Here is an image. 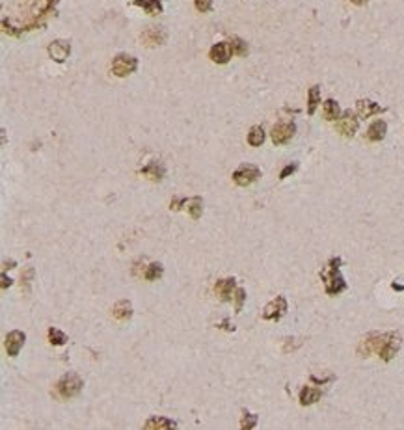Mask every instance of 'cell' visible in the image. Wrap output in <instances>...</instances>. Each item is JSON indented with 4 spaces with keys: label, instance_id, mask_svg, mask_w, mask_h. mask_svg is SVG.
Wrapping results in <instances>:
<instances>
[{
    "label": "cell",
    "instance_id": "6da1fadb",
    "mask_svg": "<svg viewBox=\"0 0 404 430\" xmlns=\"http://www.w3.org/2000/svg\"><path fill=\"white\" fill-rule=\"evenodd\" d=\"M343 265V261L339 257H332L330 263H328V268L320 272V278L324 281V289L330 296H335V294L343 293L346 289V283L343 280V276L339 272V267Z\"/></svg>",
    "mask_w": 404,
    "mask_h": 430
},
{
    "label": "cell",
    "instance_id": "7a4b0ae2",
    "mask_svg": "<svg viewBox=\"0 0 404 430\" xmlns=\"http://www.w3.org/2000/svg\"><path fill=\"white\" fill-rule=\"evenodd\" d=\"M84 387V380L78 376L77 372H67L58 380L56 384V393L60 395V398L64 400H69L73 397H78L80 391Z\"/></svg>",
    "mask_w": 404,
    "mask_h": 430
},
{
    "label": "cell",
    "instance_id": "3957f363",
    "mask_svg": "<svg viewBox=\"0 0 404 430\" xmlns=\"http://www.w3.org/2000/svg\"><path fill=\"white\" fill-rule=\"evenodd\" d=\"M181 207H184L188 210V214L194 218V220H199L203 214V197L201 195H194V197H179V199H171L169 203V208L171 210H179Z\"/></svg>",
    "mask_w": 404,
    "mask_h": 430
},
{
    "label": "cell",
    "instance_id": "277c9868",
    "mask_svg": "<svg viewBox=\"0 0 404 430\" xmlns=\"http://www.w3.org/2000/svg\"><path fill=\"white\" fill-rule=\"evenodd\" d=\"M136 69H138V60L134 56H129V54L121 52V54L114 56V60H112V73L119 78L129 77L130 73H134Z\"/></svg>",
    "mask_w": 404,
    "mask_h": 430
},
{
    "label": "cell",
    "instance_id": "5b68a950",
    "mask_svg": "<svg viewBox=\"0 0 404 430\" xmlns=\"http://www.w3.org/2000/svg\"><path fill=\"white\" fill-rule=\"evenodd\" d=\"M400 345H402V337L397 332L385 333L382 346L378 350V356L384 359V361H391V359L397 356V352L400 350Z\"/></svg>",
    "mask_w": 404,
    "mask_h": 430
},
{
    "label": "cell",
    "instance_id": "8992f818",
    "mask_svg": "<svg viewBox=\"0 0 404 430\" xmlns=\"http://www.w3.org/2000/svg\"><path fill=\"white\" fill-rule=\"evenodd\" d=\"M261 177V169L255 164H242L233 171V182L239 186H250Z\"/></svg>",
    "mask_w": 404,
    "mask_h": 430
},
{
    "label": "cell",
    "instance_id": "52a82bcc",
    "mask_svg": "<svg viewBox=\"0 0 404 430\" xmlns=\"http://www.w3.org/2000/svg\"><path fill=\"white\" fill-rule=\"evenodd\" d=\"M294 134H296V125L293 121H280L278 125H274L270 138H272L274 145H285L293 140Z\"/></svg>",
    "mask_w": 404,
    "mask_h": 430
},
{
    "label": "cell",
    "instance_id": "ba28073f",
    "mask_svg": "<svg viewBox=\"0 0 404 430\" xmlns=\"http://www.w3.org/2000/svg\"><path fill=\"white\" fill-rule=\"evenodd\" d=\"M358 127H359L358 116L352 110L343 112V116L339 117L337 123H335V129H337L339 134H343V136H346V138L354 136V134L358 132Z\"/></svg>",
    "mask_w": 404,
    "mask_h": 430
},
{
    "label": "cell",
    "instance_id": "9c48e42d",
    "mask_svg": "<svg viewBox=\"0 0 404 430\" xmlns=\"http://www.w3.org/2000/svg\"><path fill=\"white\" fill-rule=\"evenodd\" d=\"M382 341H384V335L382 333H376V332H371L367 333L361 341H359L358 345V354L361 358H369L371 354L380 350V346H382Z\"/></svg>",
    "mask_w": 404,
    "mask_h": 430
},
{
    "label": "cell",
    "instance_id": "30bf717a",
    "mask_svg": "<svg viewBox=\"0 0 404 430\" xmlns=\"http://www.w3.org/2000/svg\"><path fill=\"white\" fill-rule=\"evenodd\" d=\"M47 52H49L51 60L58 62V64H64L65 60L69 58V54H71V43L65 41V39H54L51 45H49Z\"/></svg>",
    "mask_w": 404,
    "mask_h": 430
},
{
    "label": "cell",
    "instance_id": "8fae6325",
    "mask_svg": "<svg viewBox=\"0 0 404 430\" xmlns=\"http://www.w3.org/2000/svg\"><path fill=\"white\" fill-rule=\"evenodd\" d=\"M285 313H287V300L283 298V296H278V298H274L270 304L265 306V309H263V319L280 320Z\"/></svg>",
    "mask_w": 404,
    "mask_h": 430
},
{
    "label": "cell",
    "instance_id": "7c38bea8",
    "mask_svg": "<svg viewBox=\"0 0 404 430\" xmlns=\"http://www.w3.org/2000/svg\"><path fill=\"white\" fill-rule=\"evenodd\" d=\"M166 30H162V28H158V26H149V28H145L142 32V36H140V39H142V43L145 47H160L166 43Z\"/></svg>",
    "mask_w": 404,
    "mask_h": 430
},
{
    "label": "cell",
    "instance_id": "4fadbf2b",
    "mask_svg": "<svg viewBox=\"0 0 404 430\" xmlns=\"http://www.w3.org/2000/svg\"><path fill=\"white\" fill-rule=\"evenodd\" d=\"M26 343V335L21 330H13L6 335V352L10 358H17L21 348Z\"/></svg>",
    "mask_w": 404,
    "mask_h": 430
},
{
    "label": "cell",
    "instance_id": "5bb4252c",
    "mask_svg": "<svg viewBox=\"0 0 404 430\" xmlns=\"http://www.w3.org/2000/svg\"><path fill=\"white\" fill-rule=\"evenodd\" d=\"M233 56V52H231V45L226 43V41H220V43H215V45L211 47V51H209V58L213 60L215 64H228L229 60Z\"/></svg>",
    "mask_w": 404,
    "mask_h": 430
},
{
    "label": "cell",
    "instance_id": "9a60e30c",
    "mask_svg": "<svg viewBox=\"0 0 404 430\" xmlns=\"http://www.w3.org/2000/svg\"><path fill=\"white\" fill-rule=\"evenodd\" d=\"M235 285H237L235 278H224V280H218L215 283L216 296H218L222 302H229V300H231V294H233V291H235Z\"/></svg>",
    "mask_w": 404,
    "mask_h": 430
},
{
    "label": "cell",
    "instance_id": "2e32d148",
    "mask_svg": "<svg viewBox=\"0 0 404 430\" xmlns=\"http://www.w3.org/2000/svg\"><path fill=\"white\" fill-rule=\"evenodd\" d=\"M356 110H358V116L367 119V117L374 116V114H382L385 108H382L380 104H376L374 101H369V99H359L356 103Z\"/></svg>",
    "mask_w": 404,
    "mask_h": 430
},
{
    "label": "cell",
    "instance_id": "e0dca14e",
    "mask_svg": "<svg viewBox=\"0 0 404 430\" xmlns=\"http://www.w3.org/2000/svg\"><path fill=\"white\" fill-rule=\"evenodd\" d=\"M140 173L145 175L147 179H151L153 182H158V181H162L164 175H166V168H164L160 162H149L147 166H143V168L140 169Z\"/></svg>",
    "mask_w": 404,
    "mask_h": 430
},
{
    "label": "cell",
    "instance_id": "ac0fdd59",
    "mask_svg": "<svg viewBox=\"0 0 404 430\" xmlns=\"http://www.w3.org/2000/svg\"><path fill=\"white\" fill-rule=\"evenodd\" d=\"M112 315H114V319L119 320V322L129 320L130 317H132V304H130L129 300H119L116 306L112 307Z\"/></svg>",
    "mask_w": 404,
    "mask_h": 430
},
{
    "label": "cell",
    "instance_id": "d6986e66",
    "mask_svg": "<svg viewBox=\"0 0 404 430\" xmlns=\"http://www.w3.org/2000/svg\"><path fill=\"white\" fill-rule=\"evenodd\" d=\"M320 397H322V391L319 387H311V385H306L300 391V404L302 406H311V404L319 402Z\"/></svg>",
    "mask_w": 404,
    "mask_h": 430
},
{
    "label": "cell",
    "instance_id": "ffe728a7",
    "mask_svg": "<svg viewBox=\"0 0 404 430\" xmlns=\"http://www.w3.org/2000/svg\"><path fill=\"white\" fill-rule=\"evenodd\" d=\"M385 132H387L385 121L384 119H376V121H372L371 127L367 129V140H371V142H380V140H384Z\"/></svg>",
    "mask_w": 404,
    "mask_h": 430
},
{
    "label": "cell",
    "instance_id": "44dd1931",
    "mask_svg": "<svg viewBox=\"0 0 404 430\" xmlns=\"http://www.w3.org/2000/svg\"><path fill=\"white\" fill-rule=\"evenodd\" d=\"M177 423L171 421L169 417H149L147 423L143 424V428L147 430H169V428H175Z\"/></svg>",
    "mask_w": 404,
    "mask_h": 430
},
{
    "label": "cell",
    "instance_id": "7402d4cb",
    "mask_svg": "<svg viewBox=\"0 0 404 430\" xmlns=\"http://www.w3.org/2000/svg\"><path fill=\"white\" fill-rule=\"evenodd\" d=\"M265 138H267V134H265V129H263L261 125L252 127L250 132H248V143H250L252 147H261V145L265 143Z\"/></svg>",
    "mask_w": 404,
    "mask_h": 430
},
{
    "label": "cell",
    "instance_id": "603a6c76",
    "mask_svg": "<svg viewBox=\"0 0 404 430\" xmlns=\"http://www.w3.org/2000/svg\"><path fill=\"white\" fill-rule=\"evenodd\" d=\"M322 108H324V119L328 121H337L341 117V108H339L337 101H333V99H326Z\"/></svg>",
    "mask_w": 404,
    "mask_h": 430
},
{
    "label": "cell",
    "instance_id": "cb8c5ba5",
    "mask_svg": "<svg viewBox=\"0 0 404 430\" xmlns=\"http://www.w3.org/2000/svg\"><path fill=\"white\" fill-rule=\"evenodd\" d=\"M319 103H320V88L319 86H311L309 91H307V114L309 116L315 114Z\"/></svg>",
    "mask_w": 404,
    "mask_h": 430
},
{
    "label": "cell",
    "instance_id": "d4e9b609",
    "mask_svg": "<svg viewBox=\"0 0 404 430\" xmlns=\"http://www.w3.org/2000/svg\"><path fill=\"white\" fill-rule=\"evenodd\" d=\"M132 4L138 6V8H142V10H145L149 15H155V13L162 12V4H160V0H132Z\"/></svg>",
    "mask_w": 404,
    "mask_h": 430
},
{
    "label": "cell",
    "instance_id": "484cf974",
    "mask_svg": "<svg viewBox=\"0 0 404 430\" xmlns=\"http://www.w3.org/2000/svg\"><path fill=\"white\" fill-rule=\"evenodd\" d=\"M229 45H231V52H233V56H246L248 54V43L244 41L242 38H231V41H229Z\"/></svg>",
    "mask_w": 404,
    "mask_h": 430
},
{
    "label": "cell",
    "instance_id": "4316f807",
    "mask_svg": "<svg viewBox=\"0 0 404 430\" xmlns=\"http://www.w3.org/2000/svg\"><path fill=\"white\" fill-rule=\"evenodd\" d=\"M49 343L54 346H64L67 343V335L58 328H49Z\"/></svg>",
    "mask_w": 404,
    "mask_h": 430
},
{
    "label": "cell",
    "instance_id": "83f0119b",
    "mask_svg": "<svg viewBox=\"0 0 404 430\" xmlns=\"http://www.w3.org/2000/svg\"><path fill=\"white\" fill-rule=\"evenodd\" d=\"M162 272H164V268H162V265H160V263H151L149 267L145 268L143 278H145L147 281H156L158 278H160V276H162Z\"/></svg>",
    "mask_w": 404,
    "mask_h": 430
},
{
    "label": "cell",
    "instance_id": "f1b7e54d",
    "mask_svg": "<svg viewBox=\"0 0 404 430\" xmlns=\"http://www.w3.org/2000/svg\"><path fill=\"white\" fill-rule=\"evenodd\" d=\"M257 426V415L255 413H250V411H242V419H241V428L242 430H252Z\"/></svg>",
    "mask_w": 404,
    "mask_h": 430
},
{
    "label": "cell",
    "instance_id": "f546056e",
    "mask_svg": "<svg viewBox=\"0 0 404 430\" xmlns=\"http://www.w3.org/2000/svg\"><path fill=\"white\" fill-rule=\"evenodd\" d=\"M233 298H235V313H241L242 306H244V302H246V291H244L242 287H237Z\"/></svg>",
    "mask_w": 404,
    "mask_h": 430
},
{
    "label": "cell",
    "instance_id": "4dcf8cb0",
    "mask_svg": "<svg viewBox=\"0 0 404 430\" xmlns=\"http://www.w3.org/2000/svg\"><path fill=\"white\" fill-rule=\"evenodd\" d=\"M34 274H36V270H34L32 267L25 268V272L21 274V281H23V293H26V294L30 293V281H32Z\"/></svg>",
    "mask_w": 404,
    "mask_h": 430
},
{
    "label": "cell",
    "instance_id": "1f68e13d",
    "mask_svg": "<svg viewBox=\"0 0 404 430\" xmlns=\"http://www.w3.org/2000/svg\"><path fill=\"white\" fill-rule=\"evenodd\" d=\"M194 4L199 13H207L213 10V0H194Z\"/></svg>",
    "mask_w": 404,
    "mask_h": 430
},
{
    "label": "cell",
    "instance_id": "d6a6232c",
    "mask_svg": "<svg viewBox=\"0 0 404 430\" xmlns=\"http://www.w3.org/2000/svg\"><path fill=\"white\" fill-rule=\"evenodd\" d=\"M296 169H298V164H296V162H293V164H289V166H285V168L281 169L280 179H287L289 175H293Z\"/></svg>",
    "mask_w": 404,
    "mask_h": 430
},
{
    "label": "cell",
    "instance_id": "836d02e7",
    "mask_svg": "<svg viewBox=\"0 0 404 430\" xmlns=\"http://www.w3.org/2000/svg\"><path fill=\"white\" fill-rule=\"evenodd\" d=\"M13 281H12V278H10V280H8V276H6V272L2 274V289H8V287L12 285Z\"/></svg>",
    "mask_w": 404,
    "mask_h": 430
},
{
    "label": "cell",
    "instance_id": "e575fe53",
    "mask_svg": "<svg viewBox=\"0 0 404 430\" xmlns=\"http://www.w3.org/2000/svg\"><path fill=\"white\" fill-rule=\"evenodd\" d=\"M218 328H224V330H229V332H233V330H235L233 326H229V322H228V320H224V322H222V324H218Z\"/></svg>",
    "mask_w": 404,
    "mask_h": 430
},
{
    "label": "cell",
    "instance_id": "d590c367",
    "mask_svg": "<svg viewBox=\"0 0 404 430\" xmlns=\"http://www.w3.org/2000/svg\"><path fill=\"white\" fill-rule=\"evenodd\" d=\"M350 2L354 4V6H365L369 0H350Z\"/></svg>",
    "mask_w": 404,
    "mask_h": 430
}]
</instances>
